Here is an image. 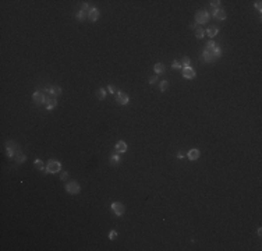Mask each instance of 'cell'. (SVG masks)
Segmentation results:
<instances>
[{"mask_svg":"<svg viewBox=\"0 0 262 251\" xmlns=\"http://www.w3.org/2000/svg\"><path fill=\"white\" fill-rule=\"evenodd\" d=\"M160 91H162V92H165V91H166V89H168L169 88V81H166V80H163V81H162V82H160Z\"/></svg>","mask_w":262,"mask_h":251,"instance_id":"24","label":"cell"},{"mask_svg":"<svg viewBox=\"0 0 262 251\" xmlns=\"http://www.w3.org/2000/svg\"><path fill=\"white\" fill-rule=\"evenodd\" d=\"M218 32H219V29H218L216 27H210V28H208V29H206V35H208L209 38L216 36V35H218Z\"/></svg>","mask_w":262,"mask_h":251,"instance_id":"17","label":"cell"},{"mask_svg":"<svg viewBox=\"0 0 262 251\" xmlns=\"http://www.w3.org/2000/svg\"><path fill=\"white\" fill-rule=\"evenodd\" d=\"M204 35H205V31H204L202 28H197V29H195V36H197L198 39H202Z\"/></svg>","mask_w":262,"mask_h":251,"instance_id":"23","label":"cell"},{"mask_svg":"<svg viewBox=\"0 0 262 251\" xmlns=\"http://www.w3.org/2000/svg\"><path fill=\"white\" fill-rule=\"evenodd\" d=\"M112 211H113V214H115L116 216H121L124 214L126 208H124V205L121 202H113L112 204Z\"/></svg>","mask_w":262,"mask_h":251,"instance_id":"7","label":"cell"},{"mask_svg":"<svg viewBox=\"0 0 262 251\" xmlns=\"http://www.w3.org/2000/svg\"><path fill=\"white\" fill-rule=\"evenodd\" d=\"M67 179H68V173H67V172H64V173H62V180H67Z\"/></svg>","mask_w":262,"mask_h":251,"instance_id":"32","label":"cell"},{"mask_svg":"<svg viewBox=\"0 0 262 251\" xmlns=\"http://www.w3.org/2000/svg\"><path fill=\"white\" fill-rule=\"evenodd\" d=\"M32 99L36 105H42V103H46V98H45V92L43 91H35L32 94Z\"/></svg>","mask_w":262,"mask_h":251,"instance_id":"6","label":"cell"},{"mask_svg":"<svg viewBox=\"0 0 262 251\" xmlns=\"http://www.w3.org/2000/svg\"><path fill=\"white\" fill-rule=\"evenodd\" d=\"M153 70H155L156 74H162V73L166 71V66H165V63H156L153 66Z\"/></svg>","mask_w":262,"mask_h":251,"instance_id":"15","label":"cell"},{"mask_svg":"<svg viewBox=\"0 0 262 251\" xmlns=\"http://www.w3.org/2000/svg\"><path fill=\"white\" fill-rule=\"evenodd\" d=\"M46 169H48V172L49 173H59L60 170H62V165L60 162H57V161H49L48 165H46Z\"/></svg>","mask_w":262,"mask_h":251,"instance_id":"4","label":"cell"},{"mask_svg":"<svg viewBox=\"0 0 262 251\" xmlns=\"http://www.w3.org/2000/svg\"><path fill=\"white\" fill-rule=\"evenodd\" d=\"M212 15L216 20H226L227 18V14H226V11L223 10V9H215V10H212Z\"/></svg>","mask_w":262,"mask_h":251,"instance_id":"10","label":"cell"},{"mask_svg":"<svg viewBox=\"0 0 262 251\" xmlns=\"http://www.w3.org/2000/svg\"><path fill=\"white\" fill-rule=\"evenodd\" d=\"M75 17L80 20V21H84V20H86V17H88V13L84 10H80L77 14H75Z\"/></svg>","mask_w":262,"mask_h":251,"instance_id":"21","label":"cell"},{"mask_svg":"<svg viewBox=\"0 0 262 251\" xmlns=\"http://www.w3.org/2000/svg\"><path fill=\"white\" fill-rule=\"evenodd\" d=\"M66 191L68 194H78L81 191V187H80V184L77 181H70V183L66 184Z\"/></svg>","mask_w":262,"mask_h":251,"instance_id":"5","label":"cell"},{"mask_svg":"<svg viewBox=\"0 0 262 251\" xmlns=\"http://www.w3.org/2000/svg\"><path fill=\"white\" fill-rule=\"evenodd\" d=\"M156 81H157V77L156 76H152V77H149V81H148V82H149L151 85H153Z\"/></svg>","mask_w":262,"mask_h":251,"instance_id":"28","label":"cell"},{"mask_svg":"<svg viewBox=\"0 0 262 251\" xmlns=\"http://www.w3.org/2000/svg\"><path fill=\"white\" fill-rule=\"evenodd\" d=\"M177 158H178V159H183V158H184V153H181V152H180V153L177 155Z\"/></svg>","mask_w":262,"mask_h":251,"instance_id":"34","label":"cell"},{"mask_svg":"<svg viewBox=\"0 0 262 251\" xmlns=\"http://www.w3.org/2000/svg\"><path fill=\"white\" fill-rule=\"evenodd\" d=\"M116 100H117V103H120V105H127V103L130 102V98H128V95H127L126 92H123V91H117Z\"/></svg>","mask_w":262,"mask_h":251,"instance_id":"8","label":"cell"},{"mask_svg":"<svg viewBox=\"0 0 262 251\" xmlns=\"http://www.w3.org/2000/svg\"><path fill=\"white\" fill-rule=\"evenodd\" d=\"M14 158H15V163H24V162H25V159H27V156H25L22 152H18Z\"/></svg>","mask_w":262,"mask_h":251,"instance_id":"19","label":"cell"},{"mask_svg":"<svg viewBox=\"0 0 262 251\" xmlns=\"http://www.w3.org/2000/svg\"><path fill=\"white\" fill-rule=\"evenodd\" d=\"M172 67H173V68H178V70H181V68H183V67H181V64H180V63H177V62H173V63H172Z\"/></svg>","mask_w":262,"mask_h":251,"instance_id":"30","label":"cell"},{"mask_svg":"<svg viewBox=\"0 0 262 251\" xmlns=\"http://www.w3.org/2000/svg\"><path fill=\"white\" fill-rule=\"evenodd\" d=\"M6 149H7V155H9V158H14L18 152H21V151H20L18 144H17V142H14V141H7V144H6Z\"/></svg>","mask_w":262,"mask_h":251,"instance_id":"2","label":"cell"},{"mask_svg":"<svg viewBox=\"0 0 262 251\" xmlns=\"http://www.w3.org/2000/svg\"><path fill=\"white\" fill-rule=\"evenodd\" d=\"M116 237H117V232H116V230H112V232L109 233V239H110V240H115Z\"/></svg>","mask_w":262,"mask_h":251,"instance_id":"27","label":"cell"},{"mask_svg":"<svg viewBox=\"0 0 262 251\" xmlns=\"http://www.w3.org/2000/svg\"><path fill=\"white\" fill-rule=\"evenodd\" d=\"M261 3H262V1H257V3H255V7H257V9H258V10H259V11L262 10V6H261Z\"/></svg>","mask_w":262,"mask_h":251,"instance_id":"33","label":"cell"},{"mask_svg":"<svg viewBox=\"0 0 262 251\" xmlns=\"http://www.w3.org/2000/svg\"><path fill=\"white\" fill-rule=\"evenodd\" d=\"M115 149H116V152L117 153H124L127 151V144L124 141H119L116 144Z\"/></svg>","mask_w":262,"mask_h":251,"instance_id":"12","label":"cell"},{"mask_svg":"<svg viewBox=\"0 0 262 251\" xmlns=\"http://www.w3.org/2000/svg\"><path fill=\"white\" fill-rule=\"evenodd\" d=\"M49 94H52V95H54V96H59V95H62V88L60 87L49 88Z\"/></svg>","mask_w":262,"mask_h":251,"instance_id":"20","label":"cell"},{"mask_svg":"<svg viewBox=\"0 0 262 251\" xmlns=\"http://www.w3.org/2000/svg\"><path fill=\"white\" fill-rule=\"evenodd\" d=\"M99 10L96 9V7H92L91 10L88 11V18L91 20V21H98V18H99Z\"/></svg>","mask_w":262,"mask_h":251,"instance_id":"11","label":"cell"},{"mask_svg":"<svg viewBox=\"0 0 262 251\" xmlns=\"http://www.w3.org/2000/svg\"><path fill=\"white\" fill-rule=\"evenodd\" d=\"M41 172H42V175H46V173H49V172H48V169H45V167H43Z\"/></svg>","mask_w":262,"mask_h":251,"instance_id":"35","label":"cell"},{"mask_svg":"<svg viewBox=\"0 0 262 251\" xmlns=\"http://www.w3.org/2000/svg\"><path fill=\"white\" fill-rule=\"evenodd\" d=\"M187 66H190V57L188 56H184L181 59V67H187Z\"/></svg>","mask_w":262,"mask_h":251,"instance_id":"25","label":"cell"},{"mask_svg":"<svg viewBox=\"0 0 262 251\" xmlns=\"http://www.w3.org/2000/svg\"><path fill=\"white\" fill-rule=\"evenodd\" d=\"M199 156H201V152H199L198 149H190L188 153H187V158H188L190 161H197Z\"/></svg>","mask_w":262,"mask_h":251,"instance_id":"13","label":"cell"},{"mask_svg":"<svg viewBox=\"0 0 262 251\" xmlns=\"http://www.w3.org/2000/svg\"><path fill=\"white\" fill-rule=\"evenodd\" d=\"M202 56H204V60L206 63H212V62H215L216 59H219L222 56V48L216 42L208 41L204 52H202Z\"/></svg>","mask_w":262,"mask_h":251,"instance_id":"1","label":"cell"},{"mask_svg":"<svg viewBox=\"0 0 262 251\" xmlns=\"http://www.w3.org/2000/svg\"><path fill=\"white\" fill-rule=\"evenodd\" d=\"M106 94H107V92H106L105 88H99V89L96 91V98L99 99V100H103V99L106 98Z\"/></svg>","mask_w":262,"mask_h":251,"instance_id":"16","label":"cell"},{"mask_svg":"<svg viewBox=\"0 0 262 251\" xmlns=\"http://www.w3.org/2000/svg\"><path fill=\"white\" fill-rule=\"evenodd\" d=\"M181 73H183V77L187 78V80H191L195 77V70L191 67V66H187V67H183L181 68Z\"/></svg>","mask_w":262,"mask_h":251,"instance_id":"9","label":"cell"},{"mask_svg":"<svg viewBox=\"0 0 262 251\" xmlns=\"http://www.w3.org/2000/svg\"><path fill=\"white\" fill-rule=\"evenodd\" d=\"M88 9H89V4H88V3H86V1H84V3H82V6H81V10L86 11V10H88Z\"/></svg>","mask_w":262,"mask_h":251,"instance_id":"31","label":"cell"},{"mask_svg":"<svg viewBox=\"0 0 262 251\" xmlns=\"http://www.w3.org/2000/svg\"><path fill=\"white\" fill-rule=\"evenodd\" d=\"M106 91H107V92H109V94H116V92H117V91H116V88L113 87V85H109V87H107V89H106Z\"/></svg>","mask_w":262,"mask_h":251,"instance_id":"29","label":"cell"},{"mask_svg":"<svg viewBox=\"0 0 262 251\" xmlns=\"http://www.w3.org/2000/svg\"><path fill=\"white\" fill-rule=\"evenodd\" d=\"M220 3L222 1H219V0H213V1H210V7L215 10V9H220Z\"/></svg>","mask_w":262,"mask_h":251,"instance_id":"26","label":"cell"},{"mask_svg":"<svg viewBox=\"0 0 262 251\" xmlns=\"http://www.w3.org/2000/svg\"><path fill=\"white\" fill-rule=\"evenodd\" d=\"M121 163V158L119 156V155H112L110 156V165H113V166H117V165Z\"/></svg>","mask_w":262,"mask_h":251,"instance_id":"18","label":"cell"},{"mask_svg":"<svg viewBox=\"0 0 262 251\" xmlns=\"http://www.w3.org/2000/svg\"><path fill=\"white\" fill-rule=\"evenodd\" d=\"M34 166H35V169H38V170H42L43 167H45V165L41 159H36L35 162H34Z\"/></svg>","mask_w":262,"mask_h":251,"instance_id":"22","label":"cell"},{"mask_svg":"<svg viewBox=\"0 0 262 251\" xmlns=\"http://www.w3.org/2000/svg\"><path fill=\"white\" fill-rule=\"evenodd\" d=\"M209 18H210V15L208 11L201 10L195 14V24H206V22L209 21Z\"/></svg>","mask_w":262,"mask_h":251,"instance_id":"3","label":"cell"},{"mask_svg":"<svg viewBox=\"0 0 262 251\" xmlns=\"http://www.w3.org/2000/svg\"><path fill=\"white\" fill-rule=\"evenodd\" d=\"M190 27H191V28H194V29H197V24H195V22H194V24H191Z\"/></svg>","mask_w":262,"mask_h":251,"instance_id":"36","label":"cell"},{"mask_svg":"<svg viewBox=\"0 0 262 251\" xmlns=\"http://www.w3.org/2000/svg\"><path fill=\"white\" fill-rule=\"evenodd\" d=\"M46 109L48 110H52V109H54L56 106H57V99L56 98H48L46 99Z\"/></svg>","mask_w":262,"mask_h":251,"instance_id":"14","label":"cell"}]
</instances>
